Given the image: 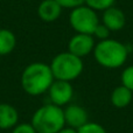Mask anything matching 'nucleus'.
Wrapping results in <instances>:
<instances>
[{
	"instance_id": "obj_1",
	"label": "nucleus",
	"mask_w": 133,
	"mask_h": 133,
	"mask_svg": "<svg viewBox=\"0 0 133 133\" xmlns=\"http://www.w3.org/2000/svg\"><path fill=\"white\" fill-rule=\"evenodd\" d=\"M55 81L50 65L42 62L30 63L25 68L21 75V85L26 94L39 96L47 92Z\"/></svg>"
},
{
	"instance_id": "obj_2",
	"label": "nucleus",
	"mask_w": 133,
	"mask_h": 133,
	"mask_svg": "<svg viewBox=\"0 0 133 133\" xmlns=\"http://www.w3.org/2000/svg\"><path fill=\"white\" fill-rule=\"evenodd\" d=\"M95 60L98 64L108 69L120 68L127 60L129 50L122 42L112 39L99 41L94 49Z\"/></svg>"
},
{
	"instance_id": "obj_3",
	"label": "nucleus",
	"mask_w": 133,
	"mask_h": 133,
	"mask_svg": "<svg viewBox=\"0 0 133 133\" xmlns=\"http://www.w3.org/2000/svg\"><path fill=\"white\" fill-rule=\"evenodd\" d=\"M32 125L36 133H57L64 127V112L61 106L46 104L39 108L32 117Z\"/></svg>"
},
{
	"instance_id": "obj_4",
	"label": "nucleus",
	"mask_w": 133,
	"mask_h": 133,
	"mask_svg": "<svg viewBox=\"0 0 133 133\" xmlns=\"http://www.w3.org/2000/svg\"><path fill=\"white\" fill-rule=\"evenodd\" d=\"M84 64L81 57L71 54L70 51L60 53L53 58L50 63V69L55 79L71 81L76 79L82 74Z\"/></svg>"
},
{
	"instance_id": "obj_5",
	"label": "nucleus",
	"mask_w": 133,
	"mask_h": 133,
	"mask_svg": "<svg viewBox=\"0 0 133 133\" xmlns=\"http://www.w3.org/2000/svg\"><path fill=\"white\" fill-rule=\"evenodd\" d=\"M69 21H70V26L76 33L89 34L92 36L96 27L99 25L96 11L87 5H81L71 9Z\"/></svg>"
},
{
	"instance_id": "obj_6",
	"label": "nucleus",
	"mask_w": 133,
	"mask_h": 133,
	"mask_svg": "<svg viewBox=\"0 0 133 133\" xmlns=\"http://www.w3.org/2000/svg\"><path fill=\"white\" fill-rule=\"evenodd\" d=\"M48 94L51 104H55L62 108L63 105L68 104L71 101L74 95V88L70 84V82L55 79L49 88Z\"/></svg>"
},
{
	"instance_id": "obj_7",
	"label": "nucleus",
	"mask_w": 133,
	"mask_h": 133,
	"mask_svg": "<svg viewBox=\"0 0 133 133\" xmlns=\"http://www.w3.org/2000/svg\"><path fill=\"white\" fill-rule=\"evenodd\" d=\"M69 51L78 57H84L89 55L95 49V39L92 35L89 34H79L77 33L70 39L68 43Z\"/></svg>"
},
{
	"instance_id": "obj_8",
	"label": "nucleus",
	"mask_w": 133,
	"mask_h": 133,
	"mask_svg": "<svg viewBox=\"0 0 133 133\" xmlns=\"http://www.w3.org/2000/svg\"><path fill=\"white\" fill-rule=\"evenodd\" d=\"M63 112H64L65 124L75 130H78L89 122V116H88L87 110L81 105H76V104L68 105L63 110Z\"/></svg>"
},
{
	"instance_id": "obj_9",
	"label": "nucleus",
	"mask_w": 133,
	"mask_h": 133,
	"mask_svg": "<svg viewBox=\"0 0 133 133\" xmlns=\"http://www.w3.org/2000/svg\"><path fill=\"white\" fill-rule=\"evenodd\" d=\"M126 23V18L122 9L117 7H109L103 13V25H105L111 32H118L123 29Z\"/></svg>"
},
{
	"instance_id": "obj_10",
	"label": "nucleus",
	"mask_w": 133,
	"mask_h": 133,
	"mask_svg": "<svg viewBox=\"0 0 133 133\" xmlns=\"http://www.w3.org/2000/svg\"><path fill=\"white\" fill-rule=\"evenodd\" d=\"M62 8L56 0H42L37 7V14L44 22H54L61 16Z\"/></svg>"
},
{
	"instance_id": "obj_11",
	"label": "nucleus",
	"mask_w": 133,
	"mask_h": 133,
	"mask_svg": "<svg viewBox=\"0 0 133 133\" xmlns=\"http://www.w3.org/2000/svg\"><path fill=\"white\" fill-rule=\"evenodd\" d=\"M19 123V113L14 106L7 103H0V130L15 127Z\"/></svg>"
},
{
	"instance_id": "obj_12",
	"label": "nucleus",
	"mask_w": 133,
	"mask_h": 133,
	"mask_svg": "<svg viewBox=\"0 0 133 133\" xmlns=\"http://www.w3.org/2000/svg\"><path fill=\"white\" fill-rule=\"evenodd\" d=\"M133 98V91L126 88L125 85H119L117 87L111 94V103L113 106L118 109L126 108L130 105Z\"/></svg>"
},
{
	"instance_id": "obj_13",
	"label": "nucleus",
	"mask_w": 133,
	"mask_h": 133,
	"mask_svg": "<svg viewBox=\"0 0 133 133\" xmlns=\"http://www.w3.org/2000/svg\"><path fill=\"white\" fill-rule=\"evenodd\" d=\"M16 46V37L9 29L0 28V56L8 55Z\"/></svg>"
},
{
	"instance_id": "obj_14",
	"label": "nucleus",
	"mask_w": 133,
	"mask_h": 133,
	"mask_svg": "<svg viewBox=\"0 0 133 133\" xmlns=\"http://www.w3.org/2000/svg\"><path fill=\"white\" fill-rule=\"evenodd\" d=\"M115 0H85L87 6L91 7L95 11H105L106 8L113 6Z\"/></svg>"
},
{
	"instance_id": "obj_15",
	"label": "nucleus",
	"mask_w": 133,
	"mask_h": 133,
	"mask_svg": "<svg viewBox=\"0 0 133 133\" xmlns=\"http://www.w3.org/2000/svg\"><path fill=\"white\" fill-rule=\"evenodd\" d=\"M77 133H106V130L98 123L88 122L85 125L77 130Z\"/></svg>"
},
{
	"instance_id": "obj_16",
	"label": "nucleus",
	"mask_w": 133,
	"mask_h": 133,
	"mask_svg": "<svg viewBox=\"0 0 133 133\" xmlns=\"http://www.w3.org/2000/svg\"><path fill=\"white\" fill-rule=\"evenodd\" d=\"M122 84L133 91V65H130L122 74Z\"/></svg>"
},
{
	"instance_id": "obj_17",
	"label": "nucleus",
	"mask_w": 133,
	"mask_h": 133,
	"mask_svg": "<svg viewBox=\"0 0 133 133\" xmlns=\"http://www.w3.org/2000/svg\"><path fill=\"white\" fill-rule=\"evenodd\" d=\"M110 33H111V30L109 29V28L106 27L105 25H103V23H99V25L96 27V29H95L94 36L97 37V39H99L101 41H103V40L109 39V36H110Z\"/></svg>"
},
{
	"instance_id": "obj_18",
	"label": "nucleus",
	"mask_w": 133,
	"mask_h": 133,
	"mask_svg": "<svg viewBox=\"0 0 133 133\" xmlns=\"http://www.w3.org/2000/svg\"><path fill=\"white\" fill-rule=\"evenodd\" d=\"M12 133H36L35 129L33 127L32 124H28V123H20L14 127L13 132Z\"/></svg>"
},
{
	"instance_id": "obj_19",
	"label": "nucleus",
	"mask_w": 133,
	"mask_h": 133,
	"mask_svg": "<svg viewBox=\"0 0 133 133\" xmlns=\"http://www.w3.org/2000/svg\"><path fill=\"white\" fill-rule=\"evenodd\" d=\"M63 8H76V7L81 6V5L85 4V0H56Z\"/></svg>"
},
{
	"instance_id": "obj_20",
	"label": "nucleus",
	"mask_w": 133,
	"mask_h": 133,
	"mask_svg": "<svg viewBox=\"0 0 133 133\" xmlns=\"http://www.w3.org/2000/svg\"><path fill=\"white\" fill-rule=\"evenodd\" d=\"M57 133H77V130L68 126V127H63V129L61 130L60 132H57Z\"/></svg>"
}]
</instances>
